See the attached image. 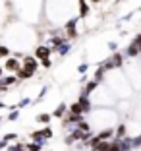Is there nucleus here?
<instances>
[{
    "instance_id": "13",
    "label": "nucleus",
    "mask_w": 141,
    "mask_h": 151,
    "mask_svg": "<svg viewBox=\"0 0 141 151\" xmlns=\"http://www.w3.org/2000/svg\"><path fill=\"white\" fill-rule=\"evenodd\" d=\"M116 136H118V138H124V136H126V126H118V130H116Z\"/></svg>"
},
{
    "instance_id": "19",
    "label": "nucleus",
    "mask_w": 141,
    "mask_h": 151,
    "mask_svg": "<svg viewBox=\"0 0 141 151\" xmlns=\"http://www.w3.org/2000/svg\"><path fill=\"white\" fill-rule=\"evenodd\" d=\"M79 130H89V124H87V122H81V120H79Z\"/></svg>"
},
{
    "instance_id": "23",
    "label": "nucleus",
    "mask_w": 141,
    "mask_h": 151,
    "mask_svg": "<svg viewBox=\"0 0 141 151\" xmlns=\"http://www.w3.org/2000/svg\"><path fill=\"white\" fill-rule=\"evenodd\" d=\"M8 120H18V112H12V114L8 116Z\"/></svg>"
},
{
    "instance_id": "4",
    "label": "nucleus",
    "mask_w": 141,
    "mask_h": 151,
    "mask_svg": "<svg viewBox=\"0 0 141 151\" xmlns=\"http://www.w3.org/2000/svg\"><path fill=\"white\" fill-rule=\"evenodd\" d=\"M49 52H50V50L47 49V47H39V49H37V58L44 60V58H49Z\"/></svg>"
},
{
    "instance_id": "16",
    "label": "nucleus",
    "mask_w": 141,
    "mask_h": 151,
    "mask_svg": "<svg viewBox=\"0 0 141 151\" xmlns=\"http://www.w3.org/2000/svg\"><path fill=\"white\" fill-rule=\"evenodd\" d=\"M10 54V50L6 49V47H0V58H4V56H8Z\"/></svg>"
},
{
    "instance_id": "1",
    "label": "nucleus",
    "mask_w": 141,
    "mask_h": 151,
    "mask_svg": "<svg viewBox=\"0 0 141 151\" xmlns=\"http://www.w3.org/2000/svg\"><path fill=\"white\" fill-rule=\"evenodd\" d=\"M33 68H23V70H18V78H21V80H25V78H33Z\"/></svg>"
},
{
    "instance_id": "25",
    "label": "nucleus",
    "mask_w": 141,
    "mask_h": 151,
    "mask_svg": "<svg viewBox=\"0 0 141 151\" xmlns=\"http://www.w3.org/2000/svg\"><path fill=\"white\" fill-rule=\"evenodd\" d=\"M27 103H31V101H29V99H23V101H21V103H19V107H25Z\"/></svg>"
},
{
    "instance_id": "3",
    "label": "nucleus",
    "mask_w": 141,
    "mask_h": 151,
    "mask_svg": "<svg viewBox=\"0 0 141 151\" xmlns=\"http://www.w3.org/2000/svg\"><path fill=\"white\" fill-rule=\"evenodd\" d=\"M108 147H110V143L104 142V139H101V142H99L97 145H93V151H106Z\"/></svg>"
},
{
    "instance_id": "20",
    "label": "nucleus",
    "mask_w": 141,
    "mask_h": 151,
    "mask_svg": "<svg viewBox=\"0 0 141 151\" xmlns=\"http://www.w3.org/2000/svg\"><path fill=\"white\" fill-rule=\"evenodd\" d=\"M14 81H16V78H6L4 83H6V85H10V83H14Z\"/></svg>"
},
{
    "instance_id": "27",
    "label": "nucleus",
    "mask_w": 141,
    "mask_h": 151,
    "mask_svg": "<svg viewBox=\"0 0 141 151\" xmlns=\"http://www.w3.org/2000/svg\"><path fill=\"white\" fill-rule=\"evenodd\" d=\"M0 74H2V68H0Z\"/></svg>"
},
{
    "instance_id": "21",
    "label": "nucleus",
    "mask_w": 141,
    "mask_h": 151,
    "mask_svg": "<svg viewBox=\"0 0 141 151\" xmlns=\"http://www.w3.org/2000/svg\"><path fill=\"white\" fill-rule=\"evenodd\" d=\"M8 151H23V147L21 145H16V147H10Z\"/></svg>"
},
{
    "instance_id": "22",
    "label": "nucleus",
    "mask_w": 141,
    "mask_h": 151,
    "mask_svg": "<svg viewBox=\"0 0 141 151\" xmlns=\"http://www.w3.org/2000/svg\"><path fill=\"white\" fill-rule=\"evenodd\" d=\"M135 43H137V47H139V50H141V33L135 37Z\"/></svg>"
},
{
    "instance_id": "5",
    "label": "nucleus",
    "mask_w": 141,
    "mask_h": 151,
    "mask_svg": "<svg viewBox=\"0 0 141 151\" xmlns=\"http://www.w3.org/2000/svg\"><path fill=\"white\" fill-rule=\"evenodd\" d=\"M79 14H81V18H87V14H89V6L85 0H79Z\"/></svg>"
},
{
    "instance_id": "10",
    "label": "nucleus",
    "mask_w": 141,
    "mask_h": 151,
    "mask_svg": "<svg viewBox=\"0 0 141 151\" xmlns=\"http://www.w3.org/2000/svg\"><path fill=\"white\" fill-rule=\"evenodd\" d=\"M23 62H25V66H27V68H33V70L37 68V62H35V60H33L31 56H25V58H23Z\"/></svg>"
},
{
    "instance_id": "2",
    "label": "nucleus",
    "mask_w": 141,
    "mask_h": 151,
    "mask_svg": "<svg viewBox=\"0 0 141 151\" xmlns=\"http://www.w3.org/2000/svg\"><path fill=\"white\" fill-rule=\"evenodd\" d=\"M139 52H141V50H139V47H137V43L133 41V43L128 47V56H137Z\"/></svg>"
},
{
    "instance_id": "9",
    "label": "nucleus",
    "mask_w": 141,
    "mask_h": 151,
    "mask_svg": "<svg viewBox=\"0 0 141 151\" xmlns=\"http://www.w3.org/2000/svg\"><path fill=\"white\" fill-rule=\"evenodd\" d=\"M37 122H43V124H49V122H50V114H47V112H43V114H39V116H37Z\"/></svg>"
},
{
    "instance_id": "15",
    "label": "nucleus",
    "mask_w": 141,
    "mask_h": 151,
    "mask_svg": "<svg viewBox=\"0 0 141 151\" xmlns=\"http://www.w3.org/2000/svg\"><path fill=\"white\" fill-rule=\"evenodd\" d=\"M29 151H41V143H33V145H27Z\"/></svg>"
},
{
    "instance_id": "14",
    "label": "nucleus",
    "mask_w": 141,
    "mask_h": 151,
    "mask_svg": "<svg viewBox=\"0 0 141 151\" xmlns=\"http://www.w3.org/2000/svg\"><path fill=\"white\" fill-rule=\"evenodd\" d=\"M95 87H97V81H91V83H87V87H85V93H91V91H95Z\"/></svg>"
},
{
    "instance_id": "26",
    "label": "nucleus",
    "mask_w": 141,
    "mask_h": 151,
    "mask_svg": "<svg viewBox=\"0 0 141 151\" xmlns=\"http://www.w3.org/2000/svg\"><path fill=\"white\" fill-rule=\"evenodd\" d=\"M91 2H101V0H91Z\"/></svg>"
},
{
    "instance_id": "11",
    "label": "nucleus",
    "mask_w": 141,
    "mask_h": 151,
    "mask_svg": "<svg viewBox=\"0 0 141 151\" xmlns=\"http://www.w3.org/2000/svg\"><path fill=\"white\" fill-rule=\"evenodd\" d=\"M112 136V130L110 128H106V130H102L101 134H99V139H108Z\"/></svg>"
},
{
    "instance_id": "8",
    "label": "nucleus",
    "mask_w": 141,
    "mask_h": 151,
    "mask_svg": "<svg viewBox=\"0 0 141 151\" xmlns=\"http://www.w3.org/2000/svg\"><path fill=\"white\" fill-rule=\"evenodd\" d=\"M81 111H83V107H81V103H74V105L70 107V112H72V114H79Z\"/></svg>"
},
{
    "instance_id": "28",
    "label": "nucleus",
    "mask_w": 141,
    "mask_h": 151,
    "mask_svg": "<svg viewBox=\"0 0 141 151\" xmlns=\"http://www.w3.org/2000/svg\"><path fill=\"white\" fill-rule=\"evenodd\" d=\"M116 2H120V0H116Z\"/></svg>"
},
{
    "instance_id": "24",
    "label": "nucleus",
    "mask_w": 141,
    "mask_h": 151,
    "mask_svg": "<svg viewBox=\"0 0 141 151\" xmlns=\"http://www.w3.org/2000/svg\"><path fill=\"white\" fill-rule=\"evenodd\" d=\"M10 139H16V134H8L6 136V142H10Z\"/></svg>"
},
{
    "instance_id": "17",
    "label": "nucleus",
    "mask_w": 141,
    "mask_h": 151,
    "mask_svg": "<svg viewBox=\"0 0 141 151\" xmlns=\"http://www.w3.org/2000/svg\"><path fill=\"white\" fill-rule=\"evenodd\" d=\"M41 132H43L44 138H50V136H52V130H50V128H44V130H41Z\"/></svg>"
},
{
    "instance_id": "12",
    "label": "nucleus",
    "mask_w": 141,
    "mask_h": 151,
    "mask_svg": "<svg viewBox=\"0 0 141 151\" xmlns=\"http://www.w3.org/2000/svg\"><path fill=\"white\" fill-rule=\"evenodd\" d=\"M79 103H81V107H83V111H89V109H91V105H89V99L85 97V95L79 99Z\"/></svg>"
},
{
    "instance_id": "6",
    "label": "nucleus",
    "mask_w": 141,
    "mask_h": 151,
    "mask_svg": "<svg viewBox=\"0 0 141 151\" xmlns=\"http://www.w3.org/2000/svg\"><path fill=\"white\" fill-rule=\"evenodd\" d=\"M6 68H8V70L18 72V70H19V64H18V60H16V58H10L8 62H6Z\"/></svg>"
},
{
    "instance_id": "7",
    "label": "nucleus",
    "mask_w": 141,
    "mask_h": 151,
    "mask_svg": "<svg viewBox=\"0 0 141 151\" xmlns=\"http://www.w3.org/2000/svg\"><path fill=\"white\" fill-rule=\"evenodd\" d=\"M66 27H68V35H70V37H75V19H70Z\"/></svg>"
},
{
    "instance_id": "18",
    "label": "nucleus",
    "mask_w": 141,
    "mask_h": 151,
    "mask_svg": "<svg viewBox=\"0 0 141 151\" xmlns=\"http://www.w3.org/2000/svg\"><path fill=\"white\" fill-rule=\"evenodd\" d=\"M64 109H66L64 105H62V107H58L56 111H54V116H62V112H64Z\"/></svg>"
}]
</instances>
